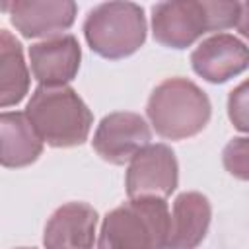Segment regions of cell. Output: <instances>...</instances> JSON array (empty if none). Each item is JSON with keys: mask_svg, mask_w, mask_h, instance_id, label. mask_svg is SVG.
<instances>
[{"mask_svg": "<svg viewBox=\"0 0 249 249\" xmlns=\"http://www.w3.org/2000/svg\"><path fill=\"white\" fill-rule=\"evenodd\" d=\"M235 27L249 41V2H243L241 4V8H239V19H237Z\"/></svg>", "mask_w": 249, "mask_h": 249, "instance_id": "17", "label": "cell"}, {"mask_svg": "<svg viewBox=\"0 0 249 249\" xmlns=\"http://www.w3.org/2000/svg\"><path fill=\"white\" fill-rule=\"evenodd\" d=\"M212 206L202 193H181L171 210L165 249H196L206 237Z\"/></svg>", "mask_w": 249, "mask_h": 249, "instance_id": "12", "label": "cell"}, {"mask_svg": "<svg viewBox=\"0 0 249 249\" xmlns=\"http://www.w3.org/2000/svg\"><path fill=\"white\" fill-rule=\"evenodd\" d=\"M179 183V165L165 144L142 148L130 161L124 177L128 198H165Z\"/></svg>", "mask_w": 249, "mask_h": 249, "instance_id": "6", "label": "cell"}, {"mask_svg": "<svg viewBox=\"0 0 249 249\" xmlns=\"http://www.w3.org/2000/svg\"><path fill=\"white\" fill-rule=\"evenodd\" d=\"M25 115L53 148H72L88 140L93 115L70 86L39 84L27 101Z\"/></svg>", "mask_w": 249, "mask_h": 249, "instance_id": "2", "label": "cell"}, {"mask_svg": "<svg viewBox=\"0 0 249 249\" xmlns=\"http://www.w3.org/2000/svg\"><path fill=\"white\" fill-rule=\"evenodd\" d=\"M0 138L4 167H25L43 152V138L29 117L19 111H4L0 115Z\"/></svg>", "mask_w": 249, "mask_h": 249, "instance_id": "13", "label": "cell"}, {"mask_svg": "<svg viewBox=\"0 0 249 249\" xmlns=\"http://www.w3.org/2000/svg\"><path fill=\"white\" fill-rule=\"evenodd\" d=\"M97 212L88 202H66L45 226V249H93Z\"/></svg>", "mask_w": 249, "mask_h": 249, "instance_id": "11", "label": "cell"}, {"mask_svg": "<svg viewBox=\"0 0 249 249\" xmlns=\"http://www.w3.org/2000/svg\"><path fill=\"white\" fill-rule=\"evenodd\" d=\"M222 161L230 175L249 181V138L239 136L230 140L222 152Z\"/></svg>", "mask_w": 249, "mask_h": 249, "instance_id": "15", "label": "cell"}, {"mask_svg": "<svg viewBox=\"0 0 249 249\" xmlns=\"http://www.w3.org/2000/svg\"><path fill=\"white\" fill-rule=\"evenodd\" d=\"M228 117L237 130L249 132V78L230 91Z\"/></svg>", "mask_w": 249, "mask_h": 249, "instance_id": "16", "label": "cell"}, {"mask_svg": "<svg viewBox=\"0 0 249 249\" xmlns=\"http://www.w3.org/2000/svg\"><path fill=\"white\" fill-rule=\"evenodd\" d=\"M84 37L93 53L119 60L136 53L146 41L144 10L134 2H105L88 12Z\"/></svg>", "mask_w": 249, "mask_h": 249, "instance_id": "5", "label": "cell"}, {"mask_svg": "<svg viewBox=\"0 0 249 249\" xmlns=\"http://www.w3.org/2000/svg\"><path fill=\"white\" fill-rule=\"evenodd\" d=\"M19 249H29V247H19ZM31 249H33V247H31Z\"/></svg>", "mask_w": 249, "mask_h": 249, "instance_id": "18", "label": "cell"}, {"mask_svg": "<svg viewBox=\"0 0 249 249\" xmlns=\"http://www.w3.org/2000/svg\"><path fill=\"white\" fill-rule=\"evenodd\" d=\"M2 10L8 12L14 27L27 39L56 37L74 23L78 12L70 0H14L4 2Z\"/></svg>", "mask_w": 249, "mask_h": 249, "instance_id": "8", "label": "cell"}, {"mask_svg": "<svg viewBox=\"0 0 249 249\" xmlns=\"http://www.w3.org/2000/svg\"><path fill=\"white\" fill-rule=\"evenodd\" d=\"M146 113L154 130L167 140L198 134L210 121L208 95L187 78H167L150 93Z\"/></svg>", "mask_w": 249, "mask_h": 249, "instance_id": "3", "label": "cell"}, {"mask_svg": "<svg viewBox=\"0 0 249 249\" xmlns=\"http://www.w3.org/2000/svg\"><path fill=\"white\" fill-rule=\"evenodd\" d=\"M191 66L206 82L224 84L249 68V47L230 33H218L191 53Z\"/></svg>", "mask_w": 249, "mask_h": 249, "instance_id": "9", "label": "cell"}, {"mask_svg": "<svg viewBox=\"0 0 249 249\" xmlns=\"http://www.w3.org/2000/svg\"><path fill=\"white\" fill-rule=\"evenodd\" d=\"M239 2L175 0L152 6L154 39L171 49H187L208 31L233 27L239 19Z\"/></svg>", "mask_w": 249, "mask_h": 249, "instance_id": "1", "label": "cell"}, {"mask_svg": "<svg viewBox=\"0 0 249 249\" xmlns=\"http://www.w3.org/2000/svg\"><path fill=\"white\" fill-rule=\"evenodd\" d=\"M169 218L163 198H130L103 218L97 249H165Z\"/></svg>", "mask_w": 249, "mask_h": 249, "instance_id": "4", "label": "cell"}, {"mask_svg": "<svg viewBox=\"0 0 249 249\" xmlns=\"http://www.w3.org/2000/svg\"><path fill=\"white\" fill-rule=\"evenodd\" d=\"M80 60V43L68 33L49 37L29 47L31 74L43 86H66L76 78Z\"/></svg>", "mask_w": 249, "mask_h": 249, "instance_id": "10", "label": "cell"}, {"mask_svg": "<svg viewBox=\"0 0 249 249\" xmlns=\"http://www.w3.org/2000/svg\"><path fill=\"white\" fill-rule=\"evenodd\" d=\"M29 89V72L19 41L8 31H0V107L19 103Z\"/></svg>", "mask_w": 249, "mask_h": 249, "instance_id": "14", "label": "cell"}, {"mask_svg": "<svg viewBox=\"0 0 249 249\" xmlns=\"http://www.w3.org/2000/svg\"><path fill=\"white\" fill-rule=\"evenodd\" d=\"M150 140L152 130L144 117L130 111H117L101 119L93 132L91 146L105 161L123 165L142 148L150 146Z\"/></svg>", "mask_w": 249, "mask_h": 249, "instance_id": "7", "label": "cell"}]
</instances>
